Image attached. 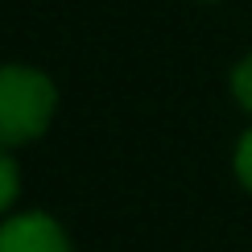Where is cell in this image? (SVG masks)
<instances>
[{
	"mask_svg": "<svg viewBox=\"0 0 252 252\" xmlns=\"http://www.w3.org/2000/svg\"><path fill=\"white\" fill-rule=\"evenodd\" d=\"M58 112V87L46 70L25 62L0 66V145L25 149L46 136Z\"/></svg>",
	"mask_w": 252,
	"mask_h": 252,
	"instance_id": "cell-1",
	"label": "cell"
},
{
	"mask_svg": "<svg viewBox=\"0 0 252 252\" xmlns=\"http://www.w3.org/2000/svg\"><path fill=\"white\" fill-rule=\"evenodd\" d=\"M0 252H75V244L54 215L17 211L0 219Z\"/></svg>",
	"mask_w": 252,
	"mask_h": 252,
	"instance_id": "cell-2",
	"label": "cell"
},
{
	"mask_svg": "<svg viewBox=\"0 0 252 252\" xmlns=\"http://www.w3.org/2000/svg\"><path fill=\"white\" fill-rule=\"evenodd\" d=\"M17 198H21V165H17L13 149H4V145H0V219L13 215Z\"/></svg>",
	"mask_w": 252,
	"mask_h": 252,
	"instance_id": "cell-3",
	"label": "cell"
},
{
	"mask_svg": "<svg viewBox=\"0 0 252 252\" xmlns=\"http://www.w3.org/2000/svg\"><path fill=\"white\" fill-rule=\"evenodd\" d=\"M232 95H236L240 108H244L248 116H252V50H248V54L232 66Z\"/></svg>",
	"mask_w": 252,
	"mask_h": 252,
	"instance_id": "cell-4",
	"label": "cell"
},
{
	"mask_svg": "<svg viewBox=\"0 0 252 252\" xmlns=\"http://www.w3.org/2000/svg\"><path fill=\"white\" fill-rule=\"evenodd\" d=\"M232 165H236V178H240V186L252 194V128L236 141V157H232Z\"/></svg>",
	"mask_w": 252,
	"mask_h": 252,
	"instance_id": "cell-5",
	"label": "cell"
}]
</instances>
